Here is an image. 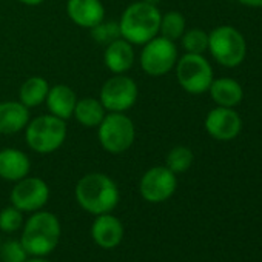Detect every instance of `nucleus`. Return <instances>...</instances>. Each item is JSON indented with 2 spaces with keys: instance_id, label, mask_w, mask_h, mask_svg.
<instances>
[{
  "instance_id": "nucleus-1",
  "label": "nucleus",
  "mask_w": 262,
  "mask_h": 262,
  "mask_svg": "<svg viewBox=\"0 0 262 262\" xmlns=\"http://www.w3.org/2000/svg\"><path fill=\"white\" fill-rule=\"evenodd\" d=\"M60 233V222L56 214L50 211H37L24 225L20 242L30 256L45 257L57 247Z\"/></svg>"
},
{
  "instance_id": "nucleus-2",
  "label": "nucleus",
  "mask_w": 262,
  "mask_h": 262,
  "mask_svg": "<svg viewBox=\"0 0 262 262\" xmlns=\"http://www.w3.org/2000/svg\"><path fill=\"white\" fill-rule=\"evenodd\" d=\"M76 199L83 210L99 216L116 208L119 202V190L108 176L91 173L79 181L76 187Z\"/></svg>"
},
{
  "instance_id": "nucleus-3",
  "label": "nucleus",
  "mask_w": 262,
  "mask_h": 262,
  "mask_svg": "<svg viewBox=\"0 0 262 262\" xmlns=\"http://www.w3.org/2000/svg\"><path fill=\"white\" fill-rule=\"evenodd\" d=\"M161 13L156 5L145 2L131 5L122 16L119 24L120 34L126 42L131 43H147L158 34L161 28Z\"/></svg>"
},
{
  "instance_id": "nucleus-4",
  "label": "nucleus",
  "mask_w": 262,
  "mask_h": 262,
  "mask_svg": "<svg viewBox=\"0 0 262 262\" xmlns=\"http://www.w3.org/2000/svg\"><path fill=\"white\" fill-rule=\"evenodd\" d=\"M208 48L213 57L224 67H237L245 59L247 43L233 27H219L208 36Z\"/></svg>"
},
{
  "instance_id": "nucleus-5",
  "label": "nucleus",
  "mask_w": 262,
  "mask_h": 262,
  "mask_svg": "<svg viewBox=\"0 0 262 262\" xmlns=\"http://www.w3.org/2000/svg\"><path fill=\"white\" fill-rule=\"evenodd\" d=\"M67 136L63 119L56 116H40L31 122L27 129V142L37 153H51L57 150Z\"/></svg>"
},
{
  "instance_id": "nucleus-6",
  "label": "nucleus",
  "mask_w": 262,
  "mask_h": 262,
  "mask_svg": "<svg viewBox=\"0 0 262 262\" xmlns=\"http://www.w3.org/2000/svg\"><path fill=\"white\" fill-rule=\"evenodd\" d=\"M99 139L110 153H123L135 141V126L126 116L111 113L100 122Z\"/></svg>"
},
{
  "instance_id": "nucleus-7",
  "label": "nucleus",
  "mask_w": 262,
  "mask_h": 262,
  "mask_svg": "<svg viewBox=\"0 0 262 262\" xmlns=\"http://www.w3.org/2000/svg\"><path fill=\"white\" fill-rule=\"evenodd\" d=\"M178 80L191 94L207 91L213 82V70L202 54H185L178 63Z\"/></svg>"
},
{
  "instance_id": "nucleus-8",
  "label": "nucleus",
  "mask_w": 262,
  "mask_h": 262,
  "mask_svg": "<svg viewBox=\"0 0 262 262\" xmlns=\"http://www.w3.org/2000/svg\"><path fill=\"white\" fill-rule=\"evenodd\" d=\"M176 57L178 50L173 40L158 37L147 42V47L144 48L141 56V63L145 73H148L150 76H162L173 68Z\"/></svg>"
},
{
  "instance_id": "nucleus-9",
  "label": "nucleus",
  "mask_w": 262,
  "mask_h": 262,
  "mask_svg": "<svg viewBox=\"0 0 262 262\" xmlns=\"http://www.w3.org/2000/svg\"><path fill=\"white\" fill-rule=\"evenodd\" d=\"M176 185V174L170 168L155 167L144 174L141 181V194L148 202H164L173 196Z\"/></svg>"
},
{
  "instance_id": "nucleus-10",
  "label": "nucleus",
  "mask_w": 262,
  "mask_h": 262,
  "mask_svg": "<svg viewBox=\"0 0 262 262\" xmlns=\"http://www.w3.org/2000/svg\"><path fill=\"white\" fill-rule=\"evenodd\" d=\"M48 198V185L39 178H24L11 191V202L20 211H39Z\"/></svg>"
},
{
  "instance_id": "nucleus-11",
  "label": "nucleus",
  "mask_w": 262,
  "mask_h": 262,
  "mask_svg": "<svg viewBox=\"0 0 262 262\" xmlns=\"http://www.w3.org/2000/svg\"><path fill=\"white\" fill-rule=\"evenodd\" d=\"M136 97L138 86L135 80L125 76L110 79L100 91V102L110 111H123L129 108L136 102Z\"/></svg>"
},
{
  "instance_id": "nucleus-12",
  "label": "nucleus",
  "mask_w": 262,
  "mask_h": 262,
  "mask_svg": "<svg viewBox=\"0 0 262 262\" xmlns=\"http://www.w3.org/2000/svg\"><path fill=\"white\" fill-rule=\"evenodd\" d=\"M205 128L208 135L217 141H231L239 135L242 122L236 111L227 106H219L208 113Z\"/></svg>"
},
{
  "instance_id": "nucleus-13",
  "label": "nucleus",
  "mask_w": 262,
  "mask_h": 262,
  "mask_svg": "<svg viewBox=\"0 0 262 262\" xmlns=\"http://www.w3.org/2000/svg\"><path fill=\"white\" fill-rule=\"evenodd\" d=\"M123 233L122 222L110 213L99 214L91 227L93 241L105 250L117 247L123 239Z\"/></svg>"
},
{
  "instance_id": "nucleus-14",
  "label": "nucleus",
  "mask_w": 262,
  "mask_h": 262,
  "mask_svg": "<svg viewBox=\"0 0 262 262\" xmlns=\"http://www.w3.org/2000/svg\"><path fill=\"white\" fill-rule=\"evenodd\" d=\"M68 14L80 27L93 28L103 19V7L99 0H70Z\"/></svg>"
},
{
  "instance_id": "nucleus-15",
  "label": "nucleus",
  "mask_w": 262,
  "mask_h": 262,
  "mask_svg": "<svg viewBox=\"0 0 262 262\" xmlns=\"http://www.w3.org/2000/svg\"><path fill=\"white\" fill-rule=\"evenodd\" d=\"M30 171V161L27 155L19 150L7 148L0 151V178L7 181H20Z\"/></svg>"
},
{
  "instance_id": "nucleus-16",
  "label": "nucleus",
  "mask_w": 262,
  "mask_h": 262,
  "mask_svg": "<svg viewBox=\"0 0 262 262\" xmlns=\"http://www.w3.org/2000/svg\"><path fill=\"white\" fill-rule=\"evenodd\" d=\"M28 110L24 103L4 102L0 103V133L11 135L22 129L28 122Z\"/></svg>"
},
{
  "instance_id": "nucleus-17",
  "label": "nucleus",
  "mask_w": 262,
  "mask_h": 262,
  "mask_svg": "<svg viewBox=\"0 0 262 262\" xmlns=\"http://www.w3.org/2000/svg\"><path fill=\"white\" fill-rule=\"evenodd\" d=\"M47 103L50 111L60 119H68L74 113L76 106V94L67 85H56L48 91Z\"/></svg>"
},
{
  "instance_id": "nucleus-18",
  "label": "nucleus",
  "mask_w": 262,
  "mask_h": 262,
  "mask_svg": "<svg viewBox=\"0 0 262 262\" xmlns=\"http://www.w3.org/2000/svg\"><path fill=\"white\" fill-rule=\"evenodd\" d=\"M208 90L211 93L213 100L219 106L233 108L244 97L242 86L236 80H233V79H217V80H213Z\"/></svg>"
},
{
  "instance_id": "nucleus-19",
  "label": "nucleus",
  "mask_w": 262,
  "mask_h": 262,
  "mask_svg": "<svg viewBox=\"0 0 262 262\" xmlns=\"http://www.w3.org/2000/svg\"><path fill=\"white\" fill-rule=\"evenodd\" d=\"M133 60H135V53L126 40L117 39L108 45L105 53V63L111 71L123 73L128 68H131Z\"/></svg>"
},
{
  "instance_id": "nucleus-20",
  "label": "nucleus",
  "mask_w": 262,
  "mask_h": 262,
  "mask_svg": "<svg viewBox=\"0 0 262 262\" xmlns=\"http://www.w3.org/2000/svg\"><path fill=\"white\" fill-rule=\"evenodd\" d=\"M74 113L77 120L85 126H96L103 120V106L96 99H82L76 103Z\"/></svg>"
},
{
  "instance_id": "nucleus-21",
  "label": "nucleus",
  "mask_w": 262,
  "mask_h": 262,
  "mask_svg": "<svg viewBox=\"0 0 262 262\" xmlns=\"http://www.w3.org/2000/svg\"><path fill=\"white\" fill-rule=\"evenodd\" d=\"M48 91L47 80L42 77H31L20 88V100L25 106H36L47 99Z\"/></svg>"
},
{
  "instance_id": "nucleus-22",
  "label": "nucleus",
  "mask_w": 262,
  "mask_h": 262,
  "mask_svg": "<svg viewBox=\"0 0 262 262\" xmlns=\"http://www.w3.org/2000/svg\"><path fill=\"white\" fill-rule=\"evenodd\" d=\"M159 30L162 31L164 37L168 40L181 39L184 36V30H185V19L182 17L181 13L171 11L161 19V28Z\"/></svg>"
},
{
  "instance_id": "nucleus-23",
  "label": "nucleus",
  "mask_w": 262,
  "mask_h": 262,
  "mask_svg": "<svg viewBox=\"0 0 262 262\" xmlns=\"http://www.w3.org/2000/svg\"><path fill=\"white\" fill-rule=\"evenodd\" d=\"M193 164V153L187 147H176L167 156V168L173 173H184Z\"/></svg>"
},
{
  "instance_id": "nucleus-24",
  "label": "nucleus",
  "mask_w": 262,
  "mask_h": 262,
  "mask_svg": "<svg viewBox=\"0 0 262 262\" xmlns=\"http://www.w3.org/2000/svg\"><path fill=\"white\" fill-rule=\"evenodd\" d=\"M28 253L20 242V239H8L0 245V259L2 262H25L28 259Z\"/></svg>"
},
{
  "instance_id": "nucleus-25",
  "label": "nucleus",
  "mask_w": 262,
  "mask_h": 262,
  "mask_svg": "<svg viewBox=\"0 0 262 262\" xmlns=\"http://www.w3.org/2000/svg\"><path fill=\"white\" fill-rule=\"evenodd\" d=\"M182 45L191 54H202L208 48V34L202 30H191L182 37Z\"/></svg>"
},
{
  "instance_id": "nucleus-26",
  "label": "nucleus",
  "mask_w": 262,
  "mask_h": 262,
  "mask_svg": "<svg viewBox=\"0 0 262 262\" xmlns=\"http://www.w3.org/2000/svg\"><path fill=\"white\" fill-rule=\"evenodd\" d=\"M24 225V216L19 208L8 207L5 210L0 211V230L5 233H14L20 230Z\"/></svg>"
},
{
  "instance_id": "nucleus-27",
  "label": "nucleus",
  "mask_w": 262,
  "mask_h": 262,
  "mask_svg": "<svg viewBox=\"0 0 262 262\" xmlns=\"http://www.w3.org/2000/svg\"><path fill=\"white\" fill-rule=\"evenodd\" d=\"M120 27L116 22H108V24H99L93 27V37L97 43H106L110 45L111 42L117 40L120 37Z\"/></svg>"
},
{
  "instance_id": "nucleus-28",
  "label": "nucleus",
  "mask_w": 262,
  "mask_h": 262,
  "mask_svg": "<svg viewBox=\"0 0 262 262\" xmlns=\"http://www.w3.org/2000/svg\"><path fill=\"white\" fill-rule=\"evenodd\" d=\"M239 4L245 7H253V8H262V0H237Z\"/></svg>"
},
{
  "instance_id": "nucleus-29",
  "label": "nucleus",
  "mask_w": 262,
  "mask_h": 262,
  "mask_svg": "<svg viewBox=\"0 0 262 262\" xmlns=\"http://www.w3.org/2000/svg\"><path fill=\"white\" fill-rule=\"evenodd\" d=\"M25 262H50L48 259H45V257H37V256H33L31 259H27Z\"/></svg>"
},
{
  "instance_id": "nucleus-30",
  "label": "nucleus",
  "mask_w": 262,
  "mask_h": 262,
  "mask_svg": "<svg viewBox=\"0 0 262 262\" xmlns=\"http://www.w3.org/2000/svg\"><path fill=\"white\" fill-rule=\"evenodd\" d=\"M20 2H24L27 5H39V4L43 2V0H20Z\"/></svg>"
},
{
  "instance_id": "nucleus-31",
  "label": "nucleus",
  "mask_w": 262,
  "mask_h": 262,
  "mask_svg": "<svg viewBox=\"0 0 262 262\" xmlns=\"http://www.w3.org/2000/svg\"><path fill=\"white\" fill-rule=\"evenodd\" d=\"M144 2H145V4H150V5H156V4L159 2V0H144Z\"/></svg>"
},
{
  "instance_id": "nucleus-32",
  "label": "nucleus",
  "mask_w": 262,
  "mask_h": 262,
  "mask_svg": "<svg viewBox=\"0 0 262 262\" xmlns=\"http://www.w3.org/2000/svg\"><path fill=\"white\" fill-rule=\"evenodd\" d=\"M0 245H2V237H0Z\"/></svg>"
}]
</instances>
